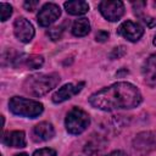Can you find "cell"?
Instances as JSON below:
<instances>
[{
  "label": "cell",
  "mask_w": 156,
  "mask_h": 156,
  "mask_svg": "<svg viewBox=\"0 0 156 156\" xmlns=\"http://www.w3.org/2000/svg\"><path fill=\"white\" fill-rule=\"evenodd\" d=\"M90 124V116L80 107H72L65 118L66 130L72 135H79L87 130Z\"/></svg>",
  "instance_id": "4"
},
{
  "label": "cell",
  "mask_w": 156,
  "mask_h": 156,
  "mask_svg": "<svg viewBox=\"0 0 156 156\" xmlns=\"http://www.w3.org/2000/svg\"><path fill=\"white\" fill-rule=\"evenodd\" d=\"M32 140L35 143H43V141H48L50 139L54 138L55 135V129L54 126L49 122H40L38 124H35L32 129Z\"/></svg>",
  "instance_id": "11"
},
{
  "label": "cell",
  "mask_w": 156,
  "mask_h": 156,
  "mask_svg": "<svg viewBox=\"0 0 156 156\" xmlns=\"http://www.w3.org/2000/svg\"><path fill=\"white\" fill-rule=\"evenodd\" d=\"M133 149L139 155H147L156 150V133L155 132H140L133 140Z\"/></svg>",
  "instance_id": "5"
},
{
  "label": "cell",
  "mask_w": 156,
  "mask_h": 156,
  "mask_svg": "<svg viewBox=\"0 0 156 156\" xmlns=\"http://www.w3.org/2000/svg\"><path fill=\"white\" fill-rule=\"evenodd\" d=\"M0 15L2 22L7 21L12 15V6L7 2H0Z\"/></svg>",
  "instance_id": "17"
},
{
  "label": "cell",
  "mask_w": 156,
  "mask_h": 156,
  "mask_svg": "<svg viewBox=\"0 0 156 156\" xmlns=\"http://www.w3.org/2000/svg\"><path fill=\"white\" fill-rule=\"evenodd\" d=\"M44 63V57L41 55H27L26 61H24V66L29 67L30 69H35L41 67Z\"/></svg>",
  "instance_id": "16"
},
{
  "label": "cell",
  "mask_w": 156,
  "mask_h": 156,
  "mask_svg": "<svg viewBox=\"0 0 156 156\" xmlns=\"http://www.w3.org/2000/svg\"><path fill=\"white\" fill-rule=\"evenodd\" d=\"M33 156H56V150L51 147H43L39 150H35L33 152Z\"/></svg>",
  "instance_id": "20"
},
{
  "label": "cell",
  "mask_w": 156,
  "mask_h": 156,
  "mask_svg": "<svg viewBox=\"0 0 156 156\" xmlns=\"http://www.w3.org/2000/svg\"><path fill=\"white\" fill-rule=\"evenodd\" d=\"M65 10L67 13L72 16H82L89 11V4L87 1L82 0H72V1H66L63 4Z\"/></svg>",
  "instance_id": "14"
},
{
  "label": "cell",
  "mask_w": 156,
  "mask_h": 156,
  "mask_svg": "<svg viewBox=\"0 0 156 156\" xmlns=\"http://www.w3.org/2000/svg\"><path fill=\"white\" fill-rule=\"evenodd\" d=\"M60 83L58 73H35L27 77L23 82V90L34 98H40L56 88Z\"/></svg>",
  "instance_id": "2"
},
{
  "label": "cell",
  "mask_w": 156,
  "mask_h": 156,
  "mask_svg": "<svg viewBox=\"0 0 156 156\" xmlns=\"http://www.w3.org/2000/svg\"><path fill=\"white\" fill-rule=\"evenodd\" d=\"M152 44L156 46V34H155V37H154V40H152Z\"/></svg>",
  "instance_id": "27"
},
{
  "label": "cell",
  "mask_w": 156,
  "mask_h": 156,
  "mask_svg": "<svg viewBox=\"0 0 156 156\" xmlns=\"http://www.w3.org/2000/svg\"><path fill=\"white\" fill-rule=\"evenodd\" d=\"M62 33H63L62 27H54V28H50L46 32V34L49 35V38L51 40H60L61 37H62Z\"/></svg>",
  "instance_id": "19"
},
{
  "label": "cell",
  "mask_w": 156,
  "mask_h": 156,
  "mask_svg": "<svg viewBox=\"0 0 156 156\" xmlns=\"http://www.w3.org/2000/svg\"><path fill=\"white\" fill-rule=\"evenodd\" d=\"M141 21L149 27V28H154L156 27V17H151V16H147V15H143L140 16Z\"/></svg>",
  "instance_id": "22"
},
{
  "label": "cell",
  "mask_w": 156,
  "mask_h": 156,
  "mask_svg": "<svg viewBox=\"0 0 156 156\" xmlns=\"http://www.w3.org/2000/svg\"><path fill=\"white\" fill-rule=\"evenodd\" d=\"M108 39V33L105 32V30H99L95 35V40L96 41H100V43H104Z\"/></svg>",
  "instance_id": "24"
},
{
  "label": "cell",
  "mask_w": 156,
  "mask_h": 156,
  "mask_svg": "<svg viewBox=\"0 0 156 156\" xmlns=\"http://www.w3.org/2000/svg\"><path fill=\"white\" fill-rule=\"evenodd\" d=\"M88 101L94 108L110 112L122 108H134L141 104L143 96L134 84L128 82H117L95 91L89 96Z\"/></svg>",
  "instance_id": "1"
},
{
  "label": "cell",
  "mask_w": 156,
  "mask_h": 156,
  "mask_svg": "<svg viewBox=\"0 0 156 156\" xmlns=\"http://www.w3.org/2000/svg\"><path fill=\"white\" fill-rule=\"evenodd\" d=\"M117 33L121 37H123L124 39H127L128 41L135 43L143 37L144 28L139 23L133 22L130 20H127V21H124L123 23L119 24V27L117 28Z\"/></svg>",
  "instance_id": "9"
},
{
  "label": "cell",
  "mask_w": 156,
  "mask_h": 156,
  "mask_svg": "<svg viewBox=\"0 0 156 156\" xmlns=\"http://www.w3.org/2000/svg\"><path fill=\"white\" fill-rule=\"evenodd\" d=\"M84 87V82H79L77 84H73V83H67L65 85H62L61 88H58L54 94H52V102L54 104H61L66 100H69L72 96L79 94L82 91Z\"/></svg>",
  "instance_id": "10"
},
{
  "label": "cell",
  "mask_w": 156,
  "mask_h": 156,
  "mask_svg": "<svg viewBox=\"0 0 156 156\" xmlns=\"http://www.w3.org/2000/svg\"><path fill=\"white\" fill-rule=\"evenodd\" d=\"M15 37L22 43H29L35 34L33 24L26 17H17L13 22Z\"/></svg>",
  "instance_id": "8"
},
{
  "label": "cell",
  "mask_w": 156,
  "mask_h": 156,
  "mask_svg": "<svg viewBox=\"0 0 156 156\" xmlns=\"http://www.w3.org/2000/svg\"><path fill=\"white\" fill-rule=\"evenodd\" d=\"M143 77L144 82L149 87H156V54L150 55L143 66Z\"/></svg>",
  "instance_id": "12"
},
{
  "label": "cell",
  "mask_w": 156,
  "mask_h": 156,
  "mask_svg": "<svg viewBox=\"0 0 156 156\" xmlns=\"http://www.w3.org/2000/svg\"><path fill=\"white\" fill-rule=\"evenodd\" d=\"M132 6H133V9H134L135 15H138V16L140 17V16L144 15V13H143V9L146 6V2H145V1H136V2H132Z\"/></svg>",
  "instance_id": "21"
},
{
  "label": "cell",
  "mask_w": 156,
  "mask_h": 156,
  "mask_svg": "<svg viewBox=\"0 0 156 156\" xmlns=\"http://www.w3.org/2000/svg\"><path fill=\"white\" fill-rule=\"evenodd\" d=\"M38 5H39V1H37V0H34V1L29 0V1H24V2H23V7H24L27 11H30V12L34 11Z\"/></svg>",
  "instance_id": "23"
},
{
  "label": "cell",
  "mask_w": 156,
  "mask_h": 156,
  "mask_svg": "<svg viewBox=\"0 0 156 156\" xmlns=\"http://www.w3.org/2000/svg\"><path fill=\"white\" fill-rule=\"evenodd\" d=\"M90 32V23L89 20L85 17L78 18L72 24V34L74 37H85Z\"/></svg>",
  "instance_id": "15"
},
{
  "label": "cell",
  "mask_w": 156,
  "mask_h": 156,
  "mask_svg": "<svg viewBox=\"0 0 156 156\" xmlns=\"http://www.w3.org/2000/svg\"><path fill=\"white\" fill-rule=\"evenodd\" d=\"M1 141L11 147H24L27 141H26V134L23 130H12L10 133L4 134Z\"/></svg>",
  "instance_id": "13"
},
{
  "label": "cell",
  "mask_w": 156,
  "mask_h": 156,
  "mask_svg": "<svg viewBox=\"0 0 156 156\" xmlns=\"http://www.w3.org/2000/svg\"><path fill=\"white\" fill-rule=\"evenodd\" d=\"M13 156H28L26 152H21V154H16V155H13Z\"/></svg>",
  "instance_id": "26"
},
{
  "label": "cell",
  "mask_w": 156,
  "mask_h": 156,
  "mask_svg": "<svg viewBox=\"0 0 156 156\" xmlns=\"http://www.w3.org/2000/svg\"><path fill=\"white\" fill-rule=\"evenodd\" d=\"M61 16V9L55 2H46L38 12L37 20L40 27H49L55 23Z\"/></svg>",
  "instance_id": "7"
},
{
  "label": "cell",
  "mask_w": 156,
  "mask_h": 156,
  "mask_svg": "<svg viewBox=\"0 0 156 156\" xmlns=\"http://www.w3.org/2000/svg\"><path fill=\"white\" fill-rule=\"evenodd\" d=\"M9 110L13 115L20 116V117L37 118L43 113L44 106L41 102L33 100V99H26L22 96H12L9 101Z\"/></svg>",
  "instance_id": "3"
},
{
  "label": "cell",
  "mask_w": 156,
  "mask_h": 156,
  "mask_svg": "<svg viewBox=\"0 0 156 156\" xmlns=\"http://www.w3.org/2000/svg\"><path fill=\"white\" fill-rule=\"evenodd\" d=\"M106 156H127V155H126V152L122 151V150H115V151L107 154Z\"/></svg>",
  "instance_id": "25"
},
{
  "label": "cell",
  "mask_w": 156,
  "mask_h": 156,
  "mask_svg": "<svg viewBox=\"0 0 156 156\" xmlns=\"http://www.w3.org/2000/svg\"><path fill=\"white\" fill-rule=\"evenodd\" d=\"M126 54H127V49H126V46H123V45H118V46L113 48L112 51L110 52V58H111V60L121 58V57H123Z\"/></svg>",
  "instance_id": "18"
},
{
  "label": "cell",
  "mask_w": 156,
  "mask_h": 156,
  "mask_svg": "<svg viewBox=\"0 0 156 156\" xmlns=\"http://www.w3.org/2000/svg\"><path fill=\"white\" fill-rule=\"evenodd\" d=\"M99 11L105 20L116 22L124 15V4L119 0H104L99 4Z\"/></svg>",
  "instance_id": "6"
}]
</instances>
